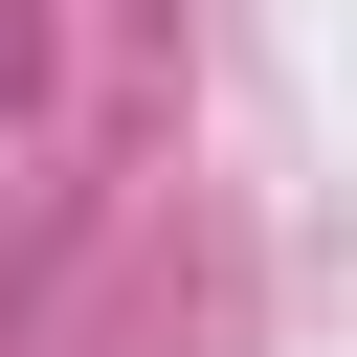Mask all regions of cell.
I'll use <instances>...</instances> for the list:
<instances>
[{
    "instance_id": "1",
    "label": "cell",
    "mask_w": 357,
    "mask_h": 357,
    "mask_svg": "<svg viewBox=\"0 0 357 357\" xmlns=\"http://www.w3.org/2000/svg\"><path fill=\"white\" fill-rule=\"evenodd\" d=\"M22 89H45V22H22V0H0V112H22Z\"/></svg>"
}]
</instances>
